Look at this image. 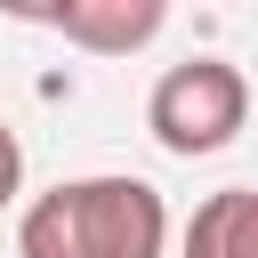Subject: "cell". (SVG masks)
<instances>
[{"instance_id": "6da1fadb", "label": "cell", "mask_w": 258, "mask_h": 258, "mask_svg": "<svg viewBox=\"0 0 258 258\" xmlns=\"http://www.w3.org/2000/svg\"><path fill=\"white\" fill-rule=\"evenodd\" d=\"M169 202L145 177H64L16 218V258H161Z\"/></svg>"}, {"instance_id": "7a4b0ae2", "label": "cell", "mask_w": 258, "mask_h": 258, "mask_svg": "<svg viewBox=\"0 0 258 258\" xmlns=\"http://www.w3.org/2000/svg\"><path fill=\"white\" fill-rule=\"evenodd\" d=\"M242 121H250V81H242V64H226V56H185V64H169V73L153 81V97H145V129H153V145L177 153V161L234 145Z\"/></svg>"}, {"instance_id": "3957f363", "label": "cell", "mask_w": 258, "mask_h": 258, "mask_svg": "<svg viewBox=\"0 0 258 258\" xmlns=\"http://www.w3.org/2000/svg\"><path fill=\"white\" fill-rule=\"evenodd\" d=\"M16 16L64 32V40L89 48V56H129V48H145V40L169 24L161 0H56V8H48V0H24Z\"/></svg>"}, {"instance_id": "277c9868", "label": "cell", "mask_w": 258, "mask_h": 258, "mask_svg": "<svg viewBox=\"0 0 258 258\" xmlns=\"http://www.w3.org/2000/svg\"><path fill=\"white\" fill-rule=\"evenodd\" d=\"M177 258H258V185H218L210 202H194Z\"/></svg>"}, {"instance_id": "5b68a950", "label": "cell", "mask_w": 258, "mask_h": 258, "mask_svg": "<svg viewBox=\"0 0 258 258\" xmlns=\"http://www.w3.org/2000/svg\"><path fill=\"white\" fill-rule=\"evenodd\" d=\"M16 185H24V145H16V129L0 121V210L16 202Z\"/></svg>"}]
</instances>
